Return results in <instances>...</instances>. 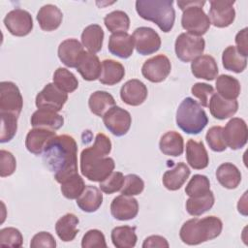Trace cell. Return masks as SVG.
Returning <instances> with one entry per match:
<instances>
[{"label":"cell","instance_id":"6da1fadb","mask_svg":"<svg viewBox=\"0 0 248 248\" xmlns=\"http://www.w3.org/2000/svg\"><path fill=\"white\" fill-rule=\"evenodd\" d=\"M43 161L58 183L78 173V144L69 135L52 138L43 152Z\"/></svg>","mask_w":248,"mask_h":248},{"label":"cell","instance_id":"7a4b0ae2","mask_svg":"<svg viewBox=\"0 0 248 248\" xmlns=\"http://www.w3.org/2000/svg\"><path fill=\"white\" fill-rule=\"evenodd\" d=\"M222 229L223 223L216 216H206L202 219L193 218L182 225L179 236L182 242L187 245H199L218 237Z\"/></svg>","mask_w":248,"mask_h":248},{"label":"cell","instance_id":"3957f363","mask_svg":"<svg viewBox=\"0 0 248 248\" xmlns=\"http://www.w3.org/2000/svg\"><path fill=\"white\" fill-rule=\"evenodd\" d=\"M136 11L141 18L154 22L165 33L173 27L175 11L172 0H138Z\"/></svg>","mask_w":248,"mask_h":248},{"label":"cell","instance_id":"277c9868","mask_svg":"<svg viewBox=\"0 0 248 248\" xmlns=\"http://www.w3.org/2000/svg\"><path fill=\"white\" fill-rule=\"evenodd\" d=\"M81 174L90 181L101 182L114 170V160L95 150L92 146L83 149L80 153Z\"/></svg>","mask_w":248,"mask_h":248},{"label":"cell","instance_id":"5b68a950","mask_svg":"<svg viewBox=\"0 0 248 248\" xmlns=\"http://www.w3.org/2000/svg\"><path fill=\"white\" fill-rule=\"evenodd\" d=\"M176 125L186 134L197 135L208 123V117L202 106L191 97L185 98L176 110Z\"/></svg>","mask_w":248,"mask_h":248},{"label":"cell","instance_id":"8992f818","mask_svg":"<svg viewBox=\"0 0 248 248\" xmlns=\"http://www.w3.org/2000/svg\"><path fill=\"white\" fill-rule=\"evenodd\" d=\"M205 1H177V6L183 11L181 16V25L189 34L202 37L210 27L208 16L204 13L202 6Z\"/></svg>","mask_w":248,"mask_h":248},{"label":"cell","instance_id":"52a82bcc","mask_svg":"<svg viewBox=\"0 0 248 248\" xmlns=\"http://www.w3.org/2000/svg\"><path fill=\"white\" fill-rule=\"evenodd\" d=\"M204 48V39L189 33H181L174 43V50L177 58L186 63L201 56L203 53Z\"/></svg>","mask_w":248,"mask_h":248},{"label":"cell","instance_id":"ba28073f","mask_svg":"<svg viewBox=\"0 0 248 248\" xmlns=\"http://www.w3.org/2000/svg\"><path fill=\"white\" fill-rule=\"evenodd\" d=\"M68 100V94L60 90L54 83H47L37 94L35 104L38 108L60 111Z\"/></svg>","mask_w":248,"mask_h":248},{"label":"cell","instance_id":"9c48e42d","mask_svg":"<svg viewBox=\"0 0 248 248\" xmlns=\"http://www.w3.org/2000/svg\"><path fill=\"white\" fill-rule=\"evenodd\" d=\"M103 122L112 135L122 137L128 133L131 127L132 116L128 110L114 106L103 115Z\"/></svg>","mask_w":248,"mask_h":248},{"label":"cell","instance_id":"30bf717a","mask_svg":"<svg viewBox=\"0 0 248 248\" xmlns=\"http://www.w3.org/2000/svg\"><path fill=\"white\" fill-rule=\"evenodd\" d=\"M23 108V98L17 85L12 81L0 82V112L19 115Z\"/></svg>","mask_w":248,"mask_h":248},{"label":"cell","instance_id":"8fae6325","mask_svg":"<svg viewBox=\"0 0 248 248\" xmlns=\"http://www.w3.org/2000/svg\"><path fill=\"white\" fill-rule=\"evenodd\" d=\"M208 18L215 27L225 28L230 26L235 18L233 5L235 1L232 0H211Z\"/></svg>","mask_w":248,"mask_h":248},{"label":"cell","instance_id":"7c38bea8","mask_svg":"<svg viewBox=\"0 0 248 248\" xmlns=\"http://www.w3.org/2000/svg\"><path fill=\"white\" fill-rule=\"evenodd\" d=\"M132 37L137 52L141 55L153 54L160 49L161 38L151 27H139L134 31Z\"/></svg>","mask_w":248,"mask_h":248},{"label":"cell","instance_id":"4fadbf2b","mask_svg":"<svg viewBox=\"0 0 248 248\" xmlns=\"http://www.w3.org/2000/svg\"><path fill=\"white\" fill-rule=\"evenodd\" d=\"M4 24L12 35L23 37L32 31L33 18L29 12L16 8L6 15L4 17Z\"/></svg>","mask_w":248,"mask_h":248},{"label":"cell","instance_id":"5bb4252c","mask_svg":"<svg viewBox=\"0 0 248 248\" xmlns=\"http://www.w3.org/2000/svg\"><path fill=\"white\" fill-rule=\"evenodd\" d=\"M170 70L171 64L170 59L164 54H158L147 59L143 63L141 74L147 80L159 83L168 78Z\"/></svg>","mask_w":248,"mask_h":248},{"label":"cell","instance_id":"9a60e30c","mask_svg":"<svg viewBox=\"0 0 248 248\" xmlns=\"http://www.w3.org/2000/svg\"><path fill=\"white\" fill-rule=\"evenodd\" d=\"M224 140L232 150H237L247 142L248 129L246 122L239 117L232 118L223 128Z\"/></svg>","mask_w":248,"mask_h":248},{"label":"cell","instance_id":"2e32d148","mask_svg":"<svg viewBox=\"0 0 248 248\" xmlns=\"http://www.w3.org/2000/svg\"><path fill=\"white\" fill-rule=\"evenodd\" d=\"M110 213L113 218L119 221L132 220L139 213V202L130 196H117L110 203Z\"/></svg>","mask_w":248,"mask_h":248},{"label":"cell","instance_id":"e0dca14e","mask_svg":"<svg viewBox=\"0 0 248 248\" xmlns=\"http://www.w3.org/2000/svg\"><path fill=\"white\" fill-rule=\"evenodd\" d=\"M147 95L148 91L146 85L137 78L129 79L120 89L121 100L132 107L141 105L146 100Z\"/></svg>","mask_w":248,"mask_h":248},{"label":"cell","instance_id":"ac0fdd59","mask_svg":"<svg viewBox=\"0 0 248 248\" xmlns=\"http://www.w3.org/2000/svg\"><path fill=\"white\" fill-rule=\"evenodd\" d=\"M135 44L132 35L127 32L113 33L109 36L108 48V51L119 58L127 59L134 51Z\"/></svg>","mask_w":248,"mask_h":248},{"label":"cell","instance_id":"d6986e66","mask_svg":"<svg viewBox=\"0 0 248 248\" xmlns=\"http://www.w3.org/2000/svg\"><path fill=\"white\" fill-rule=\"evenodd\" d=\"M84 51L82 44L77 39H66L58 46V57L65 66L76 68Z\"/></svg>","mask_w":248,"mask_h":248},{"label":"cell","instance_id":"ffe728a7","mask_svg":"<svg viewBox=\"0 0 248 248\" xmlns=\"http://www.w3.org/2000/svg\"><path fill=\"white\" fill-rule=\"evenodd\" d=\"M56 136L55 132L45 128L31 129L25 139V146L27 150L34 155L43 154L47 142Z\"/></svg>","mask_w":248,"mask_h":248},{"label":"cell","instance_id":"44dd1931","mask_svg":"<svg viewBox=\"0 0 248 248\" xmlns=\"http://www.w3.org/2000/svg\"><path fill=\"white\" fill-rule=\"evenodd\" d=\"M191 72L197 78L213 80L218 75V65L211 55H201L191 63Z\"/></svg>","mask_w":248,"mask_h":248},{"label":"cell","instance_id":"7402d4cb","mask_svg":"<svg viewBox=\"0 0 248 248\" xmlns=\"http://www.w3.org/2000/svg\"><path fill=\"white\" fill-rule=\"evenodd\" d=\"M76 69L84 80L92 81L99 79L102 72V63L95 53L84 51Z\"/></svg>","mask_w":248,"mask_h":248},{"label":"cell","instance_id":"603a6c76","mask_svg":"<svg viewBox=\"0 0 248 248\" xmlns=\"http://www.w3.org/2000/svg\"><path fill=\"white\" fill-rule=\"evenodd\" d=\"M209 110L211 115L218 119L224 120L232 117L238 109V102L236 100H227L214 93L209 99Z\"/></svg>","mask_w":248,"mask_h":248},{"label":"cell","instance_id":"cb8c5ba5","mask_svg":"<svg viewBox=\"0 0 248 248\" xmlns=\"http://www.w3.org/2000/svg\"><path fill=\"white\" fill-rule=\"evenodd\" d=\"M30 122L34 128H45L56 131L63 126L64 118L56 111L38 108L33 112Z\"/></svg>","mask_w":248,"mask_h":248},{"label":"cell","instance_id":"d4e9b609","mask_svg":"<svg viewBox=\"0 0 248 248\" xmlns=\"http://www.w3.org/2000/svg\"><path fill=\"white\" fill-rule=\"evenodd\" d=\"M186 160L195 170H202L208 166L209 157L202 141L189 140L186 143Z\"/></svg>","mask_w":248,"mask_h":248},{"label":"cell","instance_id":"484cf974","mask_svg":"<svg viewBox=\"0 0 248 248\" xmlns=\"http://www.w3.org/2000/svg\"><path fill=\"white\" fill-rule=\"evenodd\" d=\"M63 19V14L58 7L52 4L44 5L37 14V20L42 30L50 32L57 29Z\"/></svg>","mask_w":248,"mask_h":248},{"label":"cell","instance_id":"4316f807","mask_svg":"<svg viewBox=\"0 0 248 248\" xmlns=\"http://www.w3.org/2000/svg\"><path fill=\"white\" fill-rule=\"evenodd\" d=\"M190 169L182 162L177 163L174 168L168 170L162 178L163 185L170 191H176L180 189L186 182L190 175Z\"/></svg>","mask_w":248,"mask_h":248},{"label":"cell","instance_id":"83f0119b","mask_svg":"<svg viewBox=\"0 0 248 248\" xmlns=\"http://www.w3.org/2000/svg\"><path fill=\"white\" fill-rule=\"evenodd\" d=\"M103 202L102 191L92 185L85 186L81 195L77 199V205L84 212H95Z\"/></svg>","mask_w":248,"mask_h":248},{"label":"cell","instance_id":"f1b7e54d","mask_svg":"<svg viewBox=\"0 0 248 248\" xmlns=\"http://www.w3.org/2000/svg\"><path fill=\"white\" fill-rule=\"evenodd\" d=\"M125 76L124 66L115 60L105 59L102 62V72L99 81L106 85H114L120 82Z\"/></svg>","mask_w":248,"mask_h":248},{"label":"cell","instance_id":"f546056e","mask_svg":"<svg viewBox=\"0 0 248 248\" xmlns=\"http://www.w3.org/2000/svg\"><path fill=\"white\" fill-rule=\"evenodd\" d=\"M159 148L167 156H180L184 151L183 138L178 132L169 131L161 137Z\"/></svg>","mask_w":248,"mask_h":248},{"label":"cell","instance_id":"4dcf8cb0","mask_svg":"<svg viewBox=\"0 0 248 248\" xmlns=\"http://www.w3.org/2000/svg\"><path fill=\"white\" fill-rule=\"evenodd\" d=\"M78 218L73 213H67L63 215L57 220L55 224L56 234L64 242L74 240L78 232Z\"/></svg>","mask_w":248,"mask_h":248},{"label":"cell","instance_id":"1f68e13d","mask_svg":"<svg viewBox=\"0 0 248 248\" xmlns=\"http://www.w3.org/2000/svg\"><path fill=\"white\" fill-rule=\"evenodd\" d=\"M104 37V31L99 24H90L81 33V44L89 52L97 53L102 49Z\"/></svg>","mask_w":248,"mask_h":248},{"label":"cell","instance_id":"d6a6232c","mask_svg":"<svg viewBox=\"0 0 248 248\" xmlns=\"http://www.w3.org/2000/svg\"><path fill=\"white\" fill-rule=\"evenodd\" d=\"M216 178L224 188L235 189L240 184L241 172L235 165L223 163L217 168Z\"/></svg>","mask_w":248,"mask_h":248},{"label":"cell","instance_id":"836d02e7","mask_svg":"<svg viewBox=\"0 0 248 248\" xmlns=\"http://www.w3.org/2000/svg\"><path fill=\"white\" fill-rule=\"evenodd\" d=\"M115 106V100L111 94L107 91L98 90L93 92L88 100L90 111L97 116H102L112 107Z\"/></svg>","mask_w":248,"mask_h":248},{"label":"cell","instance_id":"e575fe53","mask_svg":"<svg viewBox=\"0 0 248 248\" xmlns=\"http://www.w3.org/2000/svg\"><path fill=\"white\" fill-rule=\"evenodd\" d=\"M112 244L116 248H133L135 247L138 236L136 227L119 226L112 229L110 233Z\"/></svg>","mask_w":248,"mask_h":248},{"label":"cell","instance_id":"d590c367","mask_svg":"<svg viewBox=\"0 0 248 248\" xmlns=\"http://www.w3.org/2000/svg\"><path fill=\"white\" fill-rule=\"evenodd\" d=\"M216 90L218 95L227 100H236L240 94V82L230 75H221L216 79Z\"/></svg>","mask_w":248,"mask_h":248},{"label":"cell","instance_id":"8d00e7d4","mask_svg":"<svg viewBox=\"0 0 248 248\" xmlns=\"http://www.w3.org/2000/svg\"><path fill=\"white\" fill-rule=\"evenodd\" d=\"M222 63L226 70L238 74L246 69L247 57L240 54L234 46H229L223 51Z\"/></svg>","mask_w":248,"mask_h":248},{"label":"cell","instance_id":"74e56055","mask_svg":"<svg viewBox=\"0 0 248 248\" xmlns=\"http://www.w3.org/2000/svg\"><path fill=\"white\" fill-rule=\"evenodd\" d=\"M215 198L213 192L210 190L208 193L199 197H190L186 201V210L187 212L195 217L201 216L213 206Z\"/></svg>","mask_w":248,"mask_h":248},{"label":"cell","instance_id":"f35d334b","mask_svg":"<svg viewBox=\"0 0 248 248\" xmlns=\"http://www.w3.org/2000/svg\"><path fill=\"white\" fill-rule=\"evenodd\" d=\"M104 23L107 29L112 34L118 32H127L130 27V18L125 12L116 10L105 16Z\"/></svg>","mask_w":248,"mask_h":248},{"label":"cell","instance_id":"ab89813d","mask_svg":"<svg viewBox=\"0 0 248 248\" xmlns=\"http://www.w3.org/2000/svg\"><path fill=\"white\" fill-rule=\"evenodd\" d=\"M53 83L65 93H72L78 87L76 76L66 68H58L53 74Z\"/></svg>","mask_w":248,"mask_h":248},{"label":"cell","instance_id":"60d3db41","mask_svg":"<svg viewBox=\"0 0 248 248\" xmlns=\"http://www.w3.org/2000/svg\"><path fill=\"white\" fill-rule=\"evenodd\" d=\"M84 189V180L78 173L72 175L61 183V193L68 200H77Z\"/></svg>","mask_w":248,"mask_h":248},{"label":"cell","instance_id":"b9f144b4","mask_svg":"<svg viewBox=\"0 0 248 248\" xmlns=\"http://www.w3.org/2000/svg\"><path fill=\"white\" fill-rule=\"evenodd\" d=\"M1 127H0V142H8L16 136L17 131L18 115L10 112H0Z\"/></svg>","mask_w":248,"mask_h":248},{"label":"cell","instance_id":"7bdbcfd3","mask_svg":"<svg viewBox=\"0 0 248 248\" xmlns=\"http://www.w3.org/2000/svg\"><path fill=\"white\" fill-rule=\"evenodd\" d=\"M210 191V182L203 174H195L190 179L185 188V193L189 197H199Z\"/></svg>","mask_w":248,"mask_h":248},{"label":"cell","instance_id":"ee69618b","mask_svg":"<svg viewBox=\"0 0 248 248\" xmlns=\"http://www.w3.org/2000/svg\"><path fill=\"white\" fill-rule=\"evenodd\" d=\"M23 244L21 232L13 227L4 228L0 231V245L14 248H19Z\"/></svg>","mask_w":248,"mask_h":248},{"label":"cell","instance_id":"f6af8a7d","mask_svg":"<svg viewBox=\"0 0 248 248\" xmlns=\"http://www.w3.org/2000/svg\"><path fill=\"white\" fill-rule=\"evenodd\" d=\"M205 140L210 149L215 152H223L227 148L223 137V128L221 126H213L209 128L205 135Z\"/></svg>","mask_w":248,"mask_h":248},{"label":"cell","instance_id":"bcb514c9","mask_svg":"<svg viewBox=\"0 0 248 248\" xmlns=\"http://www.w3.org/2000/svg\"><path fill=\"white\" fill-rule=\"evenodd\" d=\"M144 189L143 180L137 174L130 173L125 176L124 184L121 188V194L124 196H137L142 193Z\"/></svg>","mask_w":248,"mask_h":248},{"label":"cell","instance_id":"7dc6e473","mask_svg":"<svg viewBox=\"0 0 248 248\" xmlns=\"http://www.w3.org/2000/svg\"><path fill=\"white\" fill-rule=\"evenodd\" d=\"M125 176L120 171H112L106 179L100 182V190L105 194H113L121 190L124 184Z\"/></svg>","mask_w":248,"mask_h":248},{"label":"cell","instance_id":"c3c4849f","mask_svg":"<svg viewBox=\"0 0 248 248\" xmlns=\"http://www.w3.org/2000/svg\"><path fill=\"white\" fill-rule=\"evenodd\" d=\"M82 248H95V247H107V242L104 233L96 229L89 230L85 232L81 239Z\"/></svg>","mask_w":248,"mask_h":248},{"label":"cell","instance_id":"681fc988","mask_svg":"<svg viewBox=\"0 0 248 248\" xmlns=\"http://www.w3.org/2000/svg\"><path fill=\"white\" fill-rule=\"evenodd\" d=\"M16 168L15 156L7 150H0V176L6 177L12 175Z\"/></svg>","mask_w":248,"mask_h":248},{"label":"cell","instance_id":"f907efd6","mask_svg":"<svg viewBox=\"0 0 248 248\" xmlns=\"http://www.w3.org/2000/svg\"><path fill=\"white\" fill-rule=\"evenodd\" d=\"M192 94L200 100V105L202 107H207L209 102V97L214 94V88L212 85L204 82H197L191 88Z\"/></svg>","mask_w":248,"mask_h":248},{"label":"cell","instance_id":"816d5d0a","mask_svg":"<svg viewBox=\"0 0 248 248\" xmlns=\"http://www.w3.org/2000/svg\"><path fill=\"white\" fill-rule=\"evenodd\" d=\"M31 248H40V247H56V241L53 235L47 232H40L36 233L30 242Z\"/></svg>","mask_w":248,"mask_h":248},{"label":"cell","instance_id":"f5cc1de1","mask_svg":"<svg viewBox=\"0 0 248 248\" xmlns=\"http://www.w3.org/2000/svg\"><path fill=\"white\" fill-rule=\"evenodd\" d=\"M92 147L101 154L108 156L111 151V141L105 134L98 133L95 137V141Z\"/></svg>","mask_w":248,"mask_h":248},{"label":"cell","instance_id":"db71d44e","mask_svg":"<svg viewBox=\"0 0 248 248\" xmlns=\"http://www.w3.org/2000/svg\"><path fill=\"white\" fill-rule=\"evenodd\" d=\"M247 27L239 30L235 36V44L237 51L243 56L247 57L248 55V46H247Z\"/></svg>","mask_w":248,"mask_h":248},{"label":"cell","instance_id":"11a10c76","mask_svg":"<svg viewBox=\"0 0 248 248\" xmlns=\"http://www.w3.org/2000/svg\"><path fill=\"white\" fill-rule=\"evenodd\" d=\"M169 248L170 244L168 240L161 235H150L146 237L142 243V248Z\"/></svg>","mask_w":248,"mask_h":248},{"label":"cell","instance_id":"9f6ffc18","mask_svg":"<svg viewBox=\"0 0 248 248\" xmlns=\"http://www.w3.org/2000/svg\"><path fill=\"white\" fill-rule=\"evenodd\" d=\"M246 194H247V192H245L244 193V195H243V197L241 198V199H239V202H238V204H237V209H238V211L242 214V215H247V212H246V208H247V206H246Z\"/></svg>","mask_w":248,"mask_h":248}]
</instances>
